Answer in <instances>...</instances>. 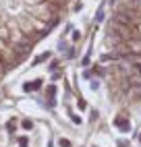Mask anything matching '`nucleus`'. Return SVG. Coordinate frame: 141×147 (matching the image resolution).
<instances>
[{
  "mask_svg": "<svg viewBox=\"0 0 141 147\" xmlns=\"http://www.w3.org/2000/svg\"><path fill=\"white\" fill-rule=\"evenodd\" d=\"M60 147H70V141H66V139H60Z\"/></svg>",
  "mask_w": 141,
  "mask_h": 147,
  "instance_id": "nucleus-5",
  "label": "nucleus"
},
{
  "mask_svg": "<svg viewBox=\"0 0 141 147\" xmlns=\"http://www.w3.org/2000/svg\"><path fill=\"white\" fill-rule=\"evenodd\" d=\"M116 124H118L123 131H129V122H127V120H120V118H118V120H116Z\"/></svg>",
  "mask_w": 141,
  "mask_h": 147,
  "instance_id": "nucleus-2",
  "label": "nucleus"
},
{
  "mask_svg": "<svg viewBox=\"0 0 141 147\" xmlns=\"http://www.w3.org/2000/svg\"><path fill=\"white\" fill-rule=\"evenodd\" d=\"M46 58H50V52H46V54H42L39 58H35V62H42V60H46Z\"/></svg>",
  "mask_w": 141,
  "mask_h": 147,
  "instance_id": "nucleus-3",
  "label": "nucleus"
},
{
  "mask_svg": "<svg viewBox=\"0 0 141 147\" xmlns=\"http://www.w3.org/2000/svg\"><path fill=\"white\" fill-rule=\"evenodd\" d=\"M31 126H33V122H31V120H23V129H27V131H29Z\"/></svg>",
  "mask_w": 141,
  "mask_h": 147,
  "instance_id": "nucleus-4",
  "label": "nucleus"
},
{
  "mask_svg": "<svg viewBox=\"0 0 141 147\" xmlns=\"http://www.w3.org/2000/svg\"><path fill=\"white\" fill-rule=\"evenodd\" d=\"M39 87H42V81H33V83H25L23 89L25 91H33V89H39Z\"/></svg>",
  "mask_w": 141,
  "mask_h": 147,
  "instance_id": "nucleus-1",
  "label": "nucleus"
}]
</instances>
